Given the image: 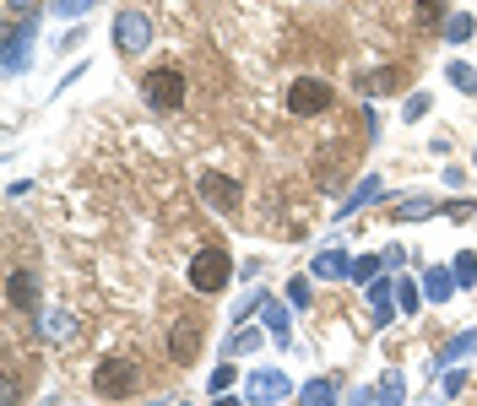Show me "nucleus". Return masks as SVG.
Masks as SVG:
<instances>
[{
  "label": "nucleus",
  "mask_w": 477,
  "mask_h": 406,
  "mask_svg": "<svg viewBox=\"0 0 477 406\" xmlns=\"http://www.w3.org/2000/svg\"><path fill=\"white\" fill-rule=\"evenodd\" d=\"M358 406H364V395H358Z\"/></svg>",
  "instance_id": "nucleus-32"
},
{
  "label": "nucleus",
  "mask_w": 477,
  "mask_h": 406,
  "mask_svg": "<svg viewBox=\"0 0 477 406\" xmlns=\"http://www.w3.org/2000/svg\"><path fill=\"white\" fill-rule=\"evenodd\" d=\"M374 195H380V179H364V184H358V190H353V195L342 200V217H353L358 207H369V200H374Z\"/></svg>",
  "instance_id": "nucleus-13"
},
{
  "label": "nucleus",
  "mask_w": 477,
  "mask_h": 406,
  "mask_svg": "<svg viewBox=\"0 0 477 406\" xmlns=\"http://www.w3.org/2000/svg\"><path fill=\"white\" fill-rule=\"evenodd\" d=\"M283 395H288V374H277V369H260L250 379V401H283Z\"/></svg>",
  "instance_id": "nucleus-8"
},
{
  "label": "nucleus",
  "mask_w": 477,
  "mask_h": 406,
  "mask_svg": "<svg viewBox=\"0 0 477 406\" xmlns=\"http://www.w3.org/2000/svg\"><path fill=\"white\" fill-rule=\"evenodd\" d=\"M228 277H234V255H228V244H201L195 260H190V288L212 298V293L228 288Z\"/></svg>",
  "instance_id": "nucleus-1"
},
{
  "label": "nucleus",
  "mask_w": 477,
  "mask_h": 406,
  "mask_svg": "<svg viewBox=\"0 0 477 406\" xmlns=\"http://www.w3.org/2000/svg\"><path fill=\"white\" fill-rule=\"evenodd\" d=\"M424 293H429L434 304H445V298H450V271H429V277H424Z\"/></svg>",
  "instance_id": "nucleus-19"
},
{
  "label": "nucleus",
  "mask_w": 477,
  "mask_h": 406,
  "mask_svg": "<svg viewBox=\"0 0 477 406\" xmlns=\"http://www.w3.org/2000/svg\"><path fill=\"white\" fill-rule=\"evenodd\" d=\"M299 401H304V406H336V390H331V379H309V385L299 390Z\"/></svg>",
  "instance_id": "nucleus-12"
},
{
  "label": "nucleus",
  "mask_w": 477,
  "mask_h": 406,
  "mask_svg": "<svg viewBox=\"0 0 477 406\" xmlns=\"http://www.w3.org/2000/svg\"><path fill=\"white\" fill-rule=\"evenodd\" d=\"M218 406H239V401H228V395H223V401H218Z\"/></svg>",
  "instance_id": "nucleus-31"
},
{
  "label": "nucleus",
  "mask_w": 477,
  "mask_h": 406,
  "mask_svg": "<svg viewBox=\"0 0 477 406\" xmlns=\"http://www.w3.org/2000/svg\"><path fill=\"white\" fill-rule=\"evenodd\" d=\"M142 98H147L152 114L179 109L185 103V71H179V65H152V71L142 77Z\"/></svg>",
  "instance_id": "nucleus-2"
},
{
  "label": "nucleus",
  "mask_w": 477,
  "mask_h": 406,
  "mask_svg": "<svg viewBox=\"0 0 477 406\" xmlns=\"http://www.w3.org/2000/svg\"><path fill=\"white\" fill-rule=\"evenodd\" d=\"M472 33H477V22H472V17H461V12L445 22V38H450V44H461V38H472Z\"/></svg>",
  "instance_id": "nucleus-22"
},
{
  "label": "nucleus",
  "mask_w": 477,
  "mask_h": 406,
  "mask_svg": "<svg viewBox=\"0 0 477 406\" xmlns=\"http://www.w3.org/2000/svg\"><path fill=\"white\" fill-rule=\"evenodd\" d=\"M195 353H201V325H195L190 314H179V320L169 325V358H174V363H195Z\"/></svg>",
  "instance_id": "nucleus-7"
},
{
  "label": "nucleus",
  "mask_w": 477,
  "mask_h": 406,
  "mask_svg": "<svg viewBox=\"0 0 477 406\" xmlns=\"http://www.w3.org/2000/svg\"><path fill=\"white\" fill-rule=\"evenodd\" d=\"M49 6H54V12H65V17H82V12H93V6H98V0H49Z\"/></svg>",
  "instance_id": "nucleus-24"
},
{
  "label": "nucleus",
  "mask_w": 477,
  "mask_h": 406,
  "mask_svg": "<svg viewBox=\"0 0 477 406\" xmlns=\"http://www.w3.org/2000/svg\"><path fill=\"white\" fill-rule=\"evenodd\" d=\"M6 12L12 17H28V12H38V0H6Z\"/></svg>",
  "instance_id": "nucleus-28"
},
{
  "label": "nucleus",
  "mask_w": 477,
  "mask_h": 406,
  "mask_svg": "<svg viewBox=\"0 0 477 406\" xmlns=\"http://www.w3.org/2000/svg\"><path fill=\"white\" fill-rule=\"evenodd\" d=\"M472 163H477V152H472Z\"/></svg>",
  "instance_id": "nucleus-33"
},
{
  "label": "nucleus",
  "mask_w": 477,
  "mask_h": 406,
  "mask_svg": "<svg viewBox=\"0 0 477 406\" xmlns=\"http://www.w3.org/2000/svg\"><path fill=\"white\" fill-rule=\"evenodd\" d=\"M466 353H477V330H461L456 342H450V347L440 353V363H456V358H466Z\"/></svg>",
  "instance_id": "nucleus-16"
},
{
  "label": "nucleus",
  "mask_w": 477,
  "mask_h": 406,
  "mask_svg": "<svg viewBox=\"0 0 477 406\" xmlns=\"http://www.w3.org/2000/svg\"><path fill=\"white\" fill-rule=\"evenodd\" d=\"M28 38H33V28H12V33H6V71H22V54H28Z\"/></svg>",
  "instance_id": "nucleus-10"
},
{
  "label": "nucleus",
  "mask_w": 477,
  "mask_h": 406,
  "mask_svg": "<svg viewBox=\"0 0 477 406\" xmlns=\"http://www.w3.org/2000/svg\"><path fill=\"white\" fill-rule=\"evenodd\" d=\"M195 190H201V200H207L212 212H223V217H234V212L244 207V190H239L228 174H201V184H195Z\"/></svg>",
  "instance_id": "nucleus-5"
},
{
  "label": "nucleus",
  "mask_w": 477,
  "mask_h": 406,
  "mask_svg": "<svg viewBox=\"0 0 477 406\" xmlns=\"http://www.w3.org/2000/svg\"><path fill=\"white\" fill-rule=\"evenodd\" d=\"M6 298H12L17 309H28V304L38 298V277H33V271H12V282H6Z\"/></svg>",
  "instance_id": "nucleus-9"
},
{
  "label": "nucleus",
  "mask_w": 477,
  "mask_h": 406,
  "mask_svg": "<svg viewBox=\"0 0 477 406\" xmlns=\"http://www.w3.org/2000/svg\"><path fill=\"white\" fill-rule=\"evenodd\" d=\"M391 293H396V282H369V304H374V314H380V320H391V314H396V298H391Z\"/></svg>",
  "instance_id": "nucleus-11"
},
{
  "label": "nucleus",
  "mask_w": 477,
  "mask_h": 406,
  "mask_svg": "<svg viewBox=\"0 0 477 406\" xmlns=\"http://www.w3.org/2000/svg\"><path fill=\"white\" fill-rule=\"evenodd\" d=\"M93 390H98L103 401H125V395L136 390V363H130V358H103V363L93 369Z\"/></svg>",
  "instance_id": "nucleus-3"
},
{
  "label": "nucleus",
  "mask_w": 477,
  "mask_h": 406,
  "mask_svg": "<svg viewBox=\"0 0 477 406\" xmlns=\"http://www.w3.org/2000/svg\"><path fill=\"white\" fill-rule=\"evenodd\" d=\"M342 271H348V255H336V249H325L315 260V277H342Z\"/></svg>",
  "instance_id": "nucleus-20"
},
{
  "label": "nucleus",
  "mask_w": 477,
  "mask_h": 406,
  "mask_svg": "<svg viewBox=\"0 0 477 406\" xmlns=\"http://www.w3.org/2000/svg\"><path fill=\"white\" fill-rule=\"evenodd\" d=\"M374 87H385V93H396V87H401V71H380V82H374Z\"/></svg>",
  "instance_id": "nucleus-29"
},
{
  "label": "nucleus",
  "mask_w": 477,
  "mask_h": 406,
  "mask_svg": "<svg viewBox=\"0 0 477 406\" xmlns=\"http://www.w3.org/2000/svg\"><path fill=\"white\" fill-rule=\"evenodd\" d=\"M283 293H288V304H293V309H309V304H315V293H309V277H293Z\"/></svg>",
  "instance_id": "nucleus-21"
},
{
  "label": "nucleus",
  "mask_w": 477,
  "mask_h": 406,
  "mask_svg": "<svg viewBox=\"0 0 477 406\" xmlns=\"http://www.w3.org/2000/svg\"><path fill=\"white\" fill-rule=\"evenodd\" d=\"M147 44H152V22L142 12H119L114 17V49L119 54H142Z\"/></svg>",
  "instance_id": "nucleus-6"
},
{
  "label": "nucleus",
  "mask_w": 477,
  "mask_h": 406,
  "mask_svg": "<svg viewBox=\"0 0 477 406\" xmlns=\"http://www.w3.org/2000/svg\"><path fill=\"white\" fill-rule=\"evenodd\" d=\"M450 82H456L461 93H477V71H472V65H461V60L450 65Z\"/></svg>",
  "instance_id": "nucleus-23"
},
{
  "label": "nucleus",
  "mask_w": 477,
  "mask_h": 406,
  "mask_svg": "<svg viewBox=\"0 0 477 406\" xmlns=\"http://www.w3.org/2000/svg\"><path fill=\"white\" fill-rule=\"evenodd\" d=\"M440 207H434V200H424V195H413V200H401V207H396V223H413V217H434Z\"/></svg>",
  "instance_id": "nucleus-14"
},
{
  "label": "nucleus",
  "mask_w": 477,
  "mask_h": 406,
  "mask_svg": "<svg viewBox=\"0 0 477 406\" xmlns=\"http://www.w3.org/2000/svg\"><path fill=\"white\" fill-rule=\"evenodd\" d=\"M260 314H266L271 336H277V342H288V309H277V304H266V298H260Z\"/></svg>",
  "instance_id": "nucleus-17"
},
{
  "label": "nucleus",
  "mask_w": 477,
  "mask_h": 406,
  "mask_svg": "<svg viewBox=\"0 0 477 406\" xmlns=\"http://www.w3.org/2000/svg\"><path fill=\"white\" fill-rule=\"evenodd\" d=\"M44 330H49V342H71V336H77V320H71V314H44Z\"/></svg>",
  "instance_id": "nucleus-15"
},
{
  "label": "nucleus",
  "mask_w": 477,
  "mask_h": 406,
  "mask_svg": "<svg viewBox=\"0 0 477 406\" xmlns=\"http://www.w3.org/2000/svg\"><path fill=\"white\" fill-rule=\"evenodd\" d=\"M456 282H477V260H472V255L456 260Z\"/></svg>",
  "instance_id": "nucleus-27"
},
{
  "label": "nucleus",
  "mask_w": 477,
  "mask_h": 406,
  "mask_svg": "<svg viewBox=\"0 0 477 406\" xmlns=\"http://www.w3.org/2000/svg\"><path fill=\"white\" fill-rule=\"evenodd\" d=\"M374 401H380V406H401V374H385V379L374 385Z\"/></svg>",
  "instance_id": "nucleus-18"
},
{
  "label": "nucleus",
  "mask_w": 477,
  "mask_h": 406,
  "mask_svg": "<svg viewBox=\"0 0 477 406\" xmlns=\"http://www.w3.org/2000/svg\"><path fill=\"white\" fill-rule=\"evenodd\" d=\"M255 342H260V330H250V325H244L239 336H228V353H244V347H255Z\"/></svg>",
  "instance_id": "nucleus-25"
},
{
  "label": "nucleus",
  "mask_w": 477,
  "mask_h": 406,
  "mask_svg": "<svg viewBox=\"0 0 477 406\" xmlns=\"http://www.w3.org/2000/svg\"><path fill=\"white\" fill-rule=\"evenodd\" d=\"M234 379H239V374H234V369H218V374H212V390H228V385H234Z\"/></svg>",
  "instance_id": "nucleus-30"
},
{
  "label": "nucleus",
  "mask_w": 477,
  "mask_h": 406,
  "mask_svg": "<svg viewBox=\"0 0 477 406\" xmlns=\"http://www.w3.org/2000/svg\"><path fill=\"white\" fill-rule=\"evenodd\" d=\"M331 98H336V93H331L320 77H299V82L288 87V109H293L299 119H315V114H325V109H331Z\"/></svg>",
  "instance_id": "nucleus-4"
},
{
  "label": "nucleus",
  "mask_w": 477,
  "mask_h": 406,
  "mask_svg": "<svg viewBox=\"0 0 477 406\" xmlns=\"http://www.w3.org/2000/svg\"><path fill=\"white\" fill-rule=\"evenodd\" d=\"M396 293H401V298H396V304H401V309H407V314H413V309H418V288H413V282H396Z\"/></svg>",
  "instance_id": "nucleus-26"
}]
</instances>
